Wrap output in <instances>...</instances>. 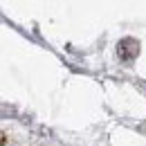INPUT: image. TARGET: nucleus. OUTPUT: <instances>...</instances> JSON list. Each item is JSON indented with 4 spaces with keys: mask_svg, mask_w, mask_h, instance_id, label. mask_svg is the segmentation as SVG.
Instances as JSON below:
<instances>
[]
</instances>
